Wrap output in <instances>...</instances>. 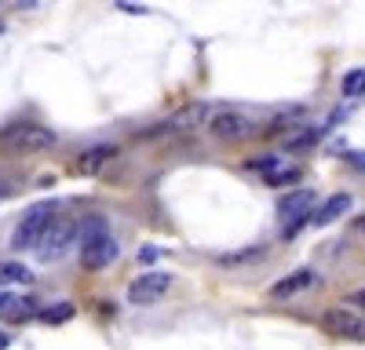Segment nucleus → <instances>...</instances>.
<instances>
[{
  "label": "nucleus",
  "instance_id": "nucleus-12",
  "mask_svg": "<svg viewBox=\"0 0 365 350\" xmlns=\"http://www.w3.org/2000/svg\"><path fill=\"white\" fill-rule=\"evenodd\" d=\"M117 157V146H91V150H84L77 161H73V168L81 171V175H96L103 164H110Z\"/></svg>",
  "mask_w": 365,
  "mask_h": 350
},
{
  "label": "nucleus",
  "instance_id": "nucleus-5",
  "mask_svg": "<svg viewBox=\"0 0 365 350\" xmlns=\"http://www.w3.org/2000/svg\"><path fill=\"white\" fill-rule=\"evenodd\" d=\"M168 288H172V274H165V270H146V274H139V277L128 285V303H135V307H154V303H161V299L168 296Z\"/></svg>",
  "mask_w": 365,
  "mask_h": 350
},
{
  "label": "nucleus",
  "instance_id": "nucleus-18",
  "mask_svg": "<svg viewBox=\"0 0 365 350\" xmlns=\"http://www.w3.org/2000/svg\"><path fill=\"white\" fill-rule=\"evenodd\" d=\"M70 317H73V303H58V307L41 310V321H44V325H63V321H70Z\"/></svg>",
  "mask_w": 365,
  "mask_h": 350
},
{
  "label": "nucleus",
  "instance_id": "nucleus-21",
  "mask_svg": "<svg viewBox=\"0 0 365 350\" xmlns=\"http://www.w3.org/2000/svg\"><path fill=\"white\" fill-rule=\"evenodd\" d=\"M347 310H365V288H358V292H351V296H347Z\"/></svg>",
  "mask_w": 365,
  "mask_h": 350
},
{
  "label": "nucleus",
  "instance_id": "nucleus-1",
  "mask_svg": "<svg viewBox=\"0 0 365 350\" xmlns=\"http://www.w3.org/2000/svg\"><path fill=\"white\" fill-rule=\"evenodd\" d=\"M55 212H58V208H55L51 201H37L29 212H22V219H19V226H15V233H11V248H15V252L41 248L44 233H48V230H51V223L58 219Z\"/></svg>",
  "mask_w": 365,
  "mask_h": 350
},
{
  "label": "nucleus",
  "instance_id": "nucleus-17",
  "mask_svg": "<svg viewBox=\"0 0 365 350\" xmlns=\"http://www.w3.org/2000/svg\"><path fill=\"white\" fill-rule=\"evenodd\" d=\"M314 139H318V128L292 132V135H285V150H307V146H314Z\"/></svg>",
  "mask_w": 365,
  "mask_h": 350
},
{
  "label": "nucleus",
  "instance_id": "nucleus-13",
  "mask_svg": "<svg viewBox=\"0 0 365 350\" xmlns=\"http://www.w3.org/2000/svg\"><path fill=\"white\" fill-rule=\"evenodd\" d=\"M347 208H351V193H332V197L322 204V208L314 212L311 223H314V226H329V223H336Z\"/></svg>",
  "mask_w": 365,
  "mask_h": 350
},
{
  "label": "nucleus",
  "instance_id": "nucleus-8",
  "mask_svg": "<svg viewBox=\"0 0 365 350\" xmlns=\"http://www.w3.org/2000/svg\"><path fill=\"white\" fill-rule=\"evenodd\" d=\"M208 132L223 142H237V139H249L256 132V121L245 113H237V110H220V113H212Z\"/></svg>",
  "mask_w": 365,
  "mask_h": 350
},
{
  "label": "nucleus",
  "instance_id": "nucleus-27",
  "mask_svg": "<svg viewBox=\"0 0 365 350\" xmlns=\"http://www.w3.org/2000/svg\"><path fill=\"white\" fill-rule=\"evenodd\" d=\"M0 33H4V22H0Z\"/></svg>",
  "mask_w": 365,
  "mask_h": 350
},
{
  "label": "nucleus",
  "instance_id": "nucleus-10",
  "mask_svg": "<svg viewBox=\"0 0 365 350\" xmlns=\"http://www.w3.org/2000/svg\"><path fill=\"white\" fill-rule=\"evenodd\" d=\"M77 238H81V223L77 219H55L51 230L44 233V241H41L37 252H41V259H58Z\"/></svg>",
  "mask_w": 365,
  "mask_h": 350
},
{
  "label": "nucleus",
  "instance_id": "nucleus-14",
  "mask_svg": "<svg viewBox=\"0 0 365 350\" xmlns=\"http://www.w3.org/2000/svg\"><path fill=\"white\" fill-rule=\"evenodd\" d=\"M29 317H41V307H37V296H15V303L4 310V321L8 325H22Z\"/></svg>",
  "mask_w": 365,
  "mask_h": 350
},
{
  "label": "nucleus",
  "instance_id": "nucleus-20",
  "mask_svg": "<svg viewBox=\"0 0 365 350\" xmlns=\"http://www.w3.org/2000/svg\"><path fill=\"white\" fill-rule=\"evenodd\" d=\"M96 233H106V219H103V216L81 219V241H84V238H96Z\"/></svg>",
  "mask_w": 365,
  "mask_h": 350
},
{
  "label": "nucleus",
  "instance_id": "nucleus-22",
  "mask_svg": "<svg viewBox=\"0 0 365 350\" xmlns=\"http://www.w3.org/2000/svg\"><path fill=\"white\" fill-rule=\"evenodd\" d=\"M117 8H120V11H128V15H143V11H146L143 4H132V0H120Z\"/></svg>",
  "mask_w": 365,
  "mask_h": 350
},
{
  "label": "nucleus",
  "instance_id": "nucleus-3",
  "mask_svg": "<svg viewBox=\"0 0 365 350\" xmlns=\"http://www.w3.org/2000/svg\"><path fill=\"white\" fill-rule=\"evenodd\" d=\"M282 212V238H296L299 226H307L314 219V190H292L278 204Z\"/></svg>",
  "mask_w": 365,
  "mask_h": 350
},
{
  "label": "nucleus",
  "instance_id": "nucleus-26",
  "mask_svg": "<svg viewBox=\"0 0 365 350\" xmlns=\"http://www.w3.org/2000/svg\"><path fill=\"white\" fill-rule=\"evenodd\" d=\"M358 226H361V233H365V219H361V223H358Z\"/></svg>",
  "mask_w": 365,
  "mask_h": 350
},
{
  "label": "nucleus",
  "instance_id": "nucleus-6",
  "mask_svg": "<svg viewBox=\"0 0 365 350\" xmlns=\"http://www.w3.org/2000/svg\"><path fill=\"white\" fill-rule=\"evenodd\" d=\"M256 171H263V183L267 186H289V183H299L303 179V168L285 161V154H263L252 161Z\"/></svg>",
  "mask_w": 365,
  "mask_h": 350
},
{
  "label": "nucleus",
  "instance_id": "nucleus-15",
  "mask_svg": "<svg viewBox=\"0 0 365 350\" xmlns=\"http://www.w3.org/2000/svg\"><path fill=\"white\" fill-rule=\"evenodd\" d=\"M263 255H267V248H237V252L220 255V267H223V270H241V267H252V262H259Z\"/></svg>",
  "mask_w": 365,
  "mask_h": 350
},
{
  "label": "nucleus",
  "instance_id": "nucleus-11",
  "mask_svg": "<svg viewBox=\"0 0 365 350\" xmlns=\"http://www.w3.org/2000/svg\"><path fill=\"white\" fill-rule=\"evenodd\" d=\"M311 285H318V274L314 270H296V274L282 277L278 285H270V299H292L296 292L311 288Z\"/></svg>",
  "mask_w": 365,
  "mask_h": 350
},
{
  "label": "nucleus",
  "instance_id": "nucleus-7",
  "mask_svg": "<svg viewBox=\"0 0 365 350\" xmlns=\"http://www.w3.org/2000/svg\"><path fill=\"white\" fill-rule=\"evenodd\" d=\"M322 329L340 336V339H354V343H365V317L347 310V307H332L322 314Z\"/></svg>",
  "mask_w": 365,
  "mask_h": 350
},
{
  "label": "nucleus",
  "instance_id": "nucleus-19",
  "mask_svg": "<svg viewBox=\"0 0 365 350\" xmlns=\"http://www.w3.org/2000/svg\"><path fill=\"white\" fill-rule=\"evenodd\" d=\"M344 95L354 99V95H365V70H351L344 77Z\"/></svg>",
  "mask_w": 365,
  "mask_h": 350
},
{
  "label": "nucleus",
  "instance_id": "nucleus-23",
  "mask_svg": "<svg viewBox=\"0 0 365 350\" xmlns=\"http://www.w3.org/2000/svg\"><path fill=\"white\" fill-rule=\"evenodd\" d=\"M347 161H351L354 168H361V171H365V150H351V154H347Z\"/></svg>",
  "mask_w": 365,
  "mask_h": 350
},
{
  "label": "nucleus",
  "instance_id": "nucleus-9",
  "mask_svg": "<svg viewBox=\"0 0 365 350\" xmlns=\"http://www.w3.org/2000/svg\"><path fill=\"white\" fill-rule=\"evenodd\" d=\"M113 259H117V241H113L110 230L81 241V262H84V270H106Z\"/></svg>",
  "mask_w": 365,
  "mask_h": 350
},
{
  "label": "nucleus",
  "instance_id": "nucleus-4",
  "mask_svg": "<svg viewBox=\"0 0 365 350\" xmlns=\"http://www.w3.org/2000/svg\"><path fill=\"white\" fill-rule=\"evenodd\" d=\"M205 121H212V117H208V106H205V102H190V106L175 110L168 121H161L158 128H150V132H143V135H146V139H154V135H168V139H175V135H190V132H197Z\"/></svg>",
  "mask_w": 365,
  "mask_h": 350
},
{
  "label": "nucleus",
  "instance_id": "nucleus-25",
  "mask_svg": "<svg viewBox=\"0 0 365 350\" xmlns=\"http://www.w3.org/2000/svg\"><path fill=\"white\" fill-rule=\"evenodd\" d=\"M4 346H8V336H4V332H0V350H4Z\"/></svg>",
  "mask_w": 365,
  "mask_h": 350
},
{
  "label": "nucleus",
  "instance_id": "nucleus-2",
  "mask_svg": "<svg viewBox=\"0 0 365 350\" xmlns=\"http://www.w3.org/2000/svg\"><path fill=\"white\" fill-rule=\"evenodd\" d=\"M0 146L8 154H44L55 146V132H48L44 124H34V121H19L0 132Z\"/></svg>",
  "mask_w": 365,
  "mask_h": 350
},
{
  "label": "nucleus",
  "instance_id": "nucleus-16",
  "mask_svg": "<svg viewBox=\"0 0 365 350\" xmlns=\"http://www.w3.org/2000/svg\"><path fill=\"white\" fill-rule=\"evenodd\" d=\"M34 274H29L22 262H11V259H0V288L4 285H29Z\"/></svg>",
  "mask_w": 365,
  "mask_h": 350
},
{
  "label": "nucleus",
  "instance_id": "nucleus-24",
  "mask_svg": "<svg viewBox=\"0 0 365 350\" xmlns=\"http://www.w3.org/2000/svg\"><path fill=\"white\" fill-rule=\"evenodd\" d=\"M15 303V296H8V292H0V317H4V310Z\"/></svg>",
  "mask_w": 365,
  "mask_h": 350
}]
</instances>
